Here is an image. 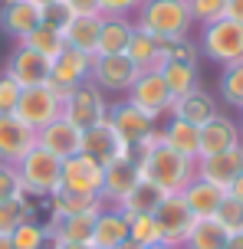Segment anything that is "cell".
I'll return each instance as SVG.
<instances>
[{"instance_id": "6da1fadb", "label": "cell", "mask_w": 243, "mask_h": 249, "mask_svg": "<svg viewBox=\"0 0 243 249\" xmlns=\"http://www.w3.org/2000/svg\"><path fill=\"white\" fill-rule=\"evenodd\" d=\"M131 23L138 30H145V33H151L154 39L191 36V30H194L191 3L187 0H141Z\"/></svg>"}, {"instance_id": "7a4b0ae2", "label": "cell", "mask_w": 243, "mask_h": 249, "mask_svg": "<svg viewBox=\"0 0 243 249\" xmlns=\"http://www.w3.org/2000/svg\"><path fill=\"white\" fill-rule=\"evenodd\" d=\"M135 161H138V174L145 180H154L165 194H181L197 177V161L165 148V144L151 148L148 154H138Z\"/></svg>"}, {"instance_id": "3957f363", "label": "cell", "mask_w": 243, "mask_h": 249, "mask_svg": "<svg viewBox=\"0 0 243 249\" xmlns=\"http://www.w3.org/2000/svg\"><path fill=\"white\" fill-rule=\"evenodd\" d=\"M17 174H20V184H23V194L33 200H50L56 190H59V174H63V161L50 154V151L37 148L26 154L23 161L17 164Z\"/></svg>"}, {"instance_id": "277c9868", "label": "cell", "mask_w": 243, "mask_h": 249, "mask_svg": "<svg viewBox=\"0 0 243 249\" xmlns=\"http://www.w3.org/2000/svg\"><path fill=\"white\" fill-rule=\"evenodd\" d=\"M197 46H201V56L217 62L220 69L224 66H233V62H243V23L224 17L217 23L201 26Z\"/></svg>"}, {"instance_id": "5b68a950", "label": "cell", "mask_w": 243, "mask_h": 249, "mask_svg": "<svg viewBox=\"0 0 243 249\" xmlns=\"http://www.w3.org/2000/svg\"><path fill=\"white\" fill-rule=\"evenodd\" d=\"M109 105L112 102H109V95H105L102 89L92 86V82H82V86H76L66 95L63 118H69L82 131H89V128H95V124H102L109 118Z\"/></svg>"}, {"instance_id": "8992f818", "label": "cell", "mask_w": 243, "mask_h": 249, "mask_svg": "<svg viewBox=\"0 0 243 249\" xmlns=\"http://www.w3.org/2000/svg\"><path fill=\"white\" fill-rule=\"evenodd\" d=\"M105 122L112 124V131H115V138L125 144L131 154H135V148H138L141 141L148 135H154L158 131V118H151L148 112H141V108H135L128 99H118L109 105V118Z\"/></svg>"}, {"instance_id": "52a82bcc", "label": "cell", "mask_w": 243, "mask_h": 249, "mask_svg": "<svg viewBox=\"0 0 243 249\" xmlns=\"http://www.w3.org/2000/svg\"><path fill=\"white\" fill-rule=\"evenodd\" d=\"M138 75H141V69L128 59L125 53H118V56H92L89 82L99 86L105 95H122V99H125L128 89L135 86Z\"/></svg>"}, {"instance_id": "ba28073f", "label": "cell", "mask_w": 243, "mask_h": 249, "mask_svg": "<svg viewBox=\"0 0 243 249\" xmlns=\"http://www.w3.org/2000/svg\"><path fill=\"white\" fill-rule=\"evenodd\" d=\"M151 216H154V226H158V239L171 243V246H181V249H184L194 223H197V216L191 213V207L184 203L181 194H168Z\"/></svg>"}, {"instance_id": "9c48e42d", "label": "cell", "mask_w": 243, "mask_h": 249, "mask_svg": "<svg viewBox=\"0 0 243 249\" xmlns=\"http://www.w3.org/2000/svg\"><path fill=\"white\" fill-rule=\"evenodd\" d=\"M105 184V164H99L89 154H73L63 161L59 174V190L79 194V197H99Z\"/></svg>"}, {"instance_id": "30bf717a", "label": "cell", "mask_w": 243, "mask_h": 249, "mask_svg": "<svg viewBox=\"0 0 243 249\" xmlns=\"http://www.w3.org/2000/svg\"><path fill=\"white\" fill-rule=\"evenodd\" d=\"M135 108H141V112H148L151 118H168V112H171V105H174V95L168 92V82L165 75L158 72V69H148V72H141L138 79H135V86L128 89L125 95Z\"/></svg>"}, {"instance_id": "8fae6325", "label": "cell", "mask_w": 243, "mask_h": 249, "mask_svg": "<svg viewBox=\"0 0 243 249\" xmlns=\"http://www.w3.org/2000/svg\"><path fill=\"white\" fill-rule=\"evenodd\" d=\"M17 118L23 124H30L33 131L46 128L50 122H56L63 115V99L53 92L50 86H33L20 92V102H17Z\"/></svg>"}, {"instance_id": "7c38bea8", "label": "cell", "mask_w": 243, "mask_h": 249, "mask_svg": "<svg viewBox=\"0 0 243 249\" xmlns=\"http://www.w3.org/2000/svg\"><path fill=\"white\" fill-rule=\"evenodd\" d=\"M89 72H92V56L82 50H69L66 46L56 59H53V69H50V82L46 86L66 102V95L73 92L76 86L89 82Z\"/></svg>"}, {"instance_id": "4fadbf2b", "label": "cell", "mask_w": 243, "mask_h": 249, "mask_svg": "<svg viewBox=\"0 0 243 249\" xmlns=\"http://www.w3.org/2000/svg\"><path fill=\"white\" fill-rule=\"evenodd\" d=\"M50 69H53V62L46 56H39L37 50L23 46V43H17V50L7 56V66H3V72L13 75L20 82V89L46 86L50 82Z\"/></svg>"}, {"instance_id": "5bb4252c", "label": "cell", "mask_w": 243, "mask_h": 249, "mask_svg": "<svg viewBox=\"0 0 243 249\" xmlns=\"http://www.w3.org/2000/svg\"><path fill=\"white\" fill-rule=\"evenodd\" d=\"M33 148H37V131L17 115H0V161L17 167Z\"/></svg>"}, {"instance_id": "9a60e30c", "label": "cell", "mask_w": 243, "mask_h": 249, "mask_svg": "<svg viewBox=\"0 0 243 249\" xmlns=\"http://www.w3.org/2000/svg\"><path fill=\"white\" fill-rule=\"evenodd\" d=\"M37 144L43 151L56 154L59 161H66V158H73V154H82V128H76L69 118L59 115L56 122H50L46 128L37 131Z\"/></svg>"}, {"instance_id": "2e32d148", "label": "cell", "mask_w": 243, "mask_h": 249, "mask_svg": "<svg viewBox=\"0 0 243 249\" xmlns=\"http://www.w3.org/2000/svg\"><path fill=\"white\" fill-rule=\"evenodd\" d=\"M201 158H210V154H220V151L233 148L243 141V131H240V122L227 112H217L210 122H204L201 128ZM197 158V161H201Z\"/></svg>"}, {"instance_id": "e0dca14e", "label": "cell", "mask_w": 243, "mask_h": 249, "mask_svg": "<svg viewBox=\"0 0 243 249\" xmlns=\"http://www.w3.org/2000/svg\"><path fill=\"white\" fill-rule=\"evenodd\" d=\"M138 161L135 158H115L112 164H105V184H102V207H118L122 200L131 194V187L138 184Z\"/></svg>"}, {"instance_id": "ac0fdd59", "label": "cell", "mask_w": 243, "mask_h": 249, "mask_svg": "<svg viewBox=\"0 0 243 249\" xmlns=\"http://www.w3.org/2000/svg\"><path fill=\"white\" fill-rule=\"evenodd\" d=\"M240 174H243V141L233 144V148H227V151H220V154H210V158H201L197 161V177L224 187V190Z\"/></svg>"}, {"instance_id": "d6986e66", "label": "cell", "mask_w": 243, "mask_h": 249, "mask_svg": "<svg viewBox=\"0 0 243 249\" xmlns=\"http://www.w3.org/2000/svg\"><path fill=\"white\" fill-rule=\"evenodd\" d=\"M220 112V102L214 99V92H207L204 86H197L194 92H187V95H181V99H174V105H171V118H181V122L194 124V128H201L204 122H210L214 115Z\"/></svg>"}, {"instance_id": "ffe728a7", "label": "cell", "mask_w": 243, "mask_h": 249, "mask_svg": "<svg viewBox=\"0 0 243 249\" xmlns=\"http://www.w3.org/2000/svg\"><path fill=\"white\" fill-rule=\"evenodd\" d=\"M82 154L95 158L99 164H112L115 158H135V154L115 138V131H112L109 122L95 124V128H89V131H82Z\"/></svg>"}, {"instance_id": "44dd1931", "label": "cell", "mask_w": 243, "mask_h": 249, "mask_svg": "<svg viewBox=\"0 0 243 249\" xmlns=\"http://www.w3.org/2000/svg\"><path fill=\"white\" fill-rule=\"evenodd\" d=\"M39 26V7L33 0H20V3H3L0 7V30L13 36L17 43L26 39Z\"/></svg>"}, {"instance_id": "7402d4cb", "label": "cell", "mask_w": 243, "mask_h": 249, "mask_svg": "<svg viewBox=\"0 0 243 249\" xmlns=\"http://www.w3.org/2000/svg\"><path fill=\"white\" fill-rule=\"evenodd\" d=\"M181 197H184V203L191 207V213L197 216V220H214V213H217V207L224 203L227 190L217 187V184H210V180L194 177L191 184L181 190Z\"/></svg>"}, {"instance_id": "603a6c76", "label": "cell", "mask_w": 243, "mask_h": 249, "mask_svg": "<svg viewBox=\"0 0 243 249\" xmlns=\"http://www.w3.org/2000/svg\"><path fill=\"white\" fill-rule=\"evenodd\" d=\"M158 131H161V144H165V148L178 151V154L191 158V161L201 158V131H197L194 124H187V122H181V118H171V115H168L165 124H158Z\"/></svg>"}, {"instance_id": "cb8c5ba5", "label": "cell", "mask_w": 243, "mask_h": 249, "mask_svg": "<svg viewBox=\"0 0 243 249\" xmlns=\"http://www.w3.org/2000/svg\"><path fill=\"white\" fill-rule=\"evenodd\" d=\"M128 239V216L118 207H102L95 216V230H92V246L95 249H115Z\"/></svg>"}, {"instance_id": "d4e9b609", "label": "cell", "mask_w": 243, "mask_h": 249, "mask_svg": "<svg viewBox=\"0 0 243 249\" xmlns=\"http://www.w3.org/2000/svg\"><path fill=\"white\" fill-rule=\"evenodd\" d=\"M99 33H102V17L89 13V17H73L63 30V39L69 50H82V53H89V56H95Z\"/></svg>"}, {"instance_id": "484cf974", "label": "cell", "mask_w": 243, "mask_h": 249, "mask_svg": "<svg viewBox=\"0 0 243 249\" xmlns=\"http://www.w3.org/2000/svg\"><path fill=\"white\" fill-rule=\"evenodd\" d=\"M131 33H135L131 17H102V33H99L95 56H118V53H125Z\"/></svg>"}, {"instance_id": "4316f807", "label": "cell", "mask_w": 243, "mask_h": 249, "mask_svg": "<svg viewBox=\"0 0 243 249\" xmlns=\"http://www.w3.org/2000/svg\"><path fill=\"white\" fill-rule=\"evenodd\" d=\"M125 56L138 66L141 72H148V69H161V66H165V59H161V39H154L151 33H145V30H138V26H135L131 39H128Z\"/></svg>"}, {"instance_id": "83f0119b", "label": "cell", "mask_w": 243, "mask_h": 249, "mask_svg": "<svg viewBox=\"0 0 243 249\" xmlns=\"http://www.w3.org/2000/svg\"><path fill=\"white\" fill-rule=\"evenodd\" d=\"M165 197H168V194L154 184V180L138 177V184L131 187V194L118 203V210L125 213V216H135V213H154L158 207H161V200H165Z\"/></svg>"}, {"instance_id": "f1b7e54d", "label": "cell", "mask_w": 243, "mask_h": 249, "mask_svg": "<svg viewBox=\"0 0 243 249\" xmlns=\"http://www.w3.org/2000/svg\"><path fill=\"white\" fill-rule=\"evenodd\" d=\"M95 216H99V210H86V213H76V216H66V220L56 223L53 239H66V243H92Z\"/></svg>"}, {"instance_id": "f546056e", "label": "cell", "mask_w": 243, "mask_h": 249, "mask_svg": "<svg viewBox=\"0 0 243 249\" xmlns=\"http://www.w3.org/2000/svg\"><path fill=\"white\" fill-rule=\"evenodd\" d=\"M158 72L165 75L168 92H171L174 99H181V95H187V92H194V89L201 86V72H197V66H184V62H165Z\"/></svg>"}, {"instance_id": "4dcf8cb0", "label": "cell", "mask_w": 243, "mask_h": 249, "mask_svg": "<svg viewBox=\"0 0 243 249\" xmlns=\"http://www.w3.org/2000/svg\"><path fill=\"white\" fill-rule=\"evenodd\" d=\"M217 102L243 112V62H233V66H224V69H220Z\"/></svg>"}, {"instance_id": "1f68e13d", "label": "cell", "mask_w": 243, "mask_h": 249, "mask_svg": "<svg viewBox=\"0 0 243 249\" xmlns=\"http://www.w3.org/2000/svg\"><path fill=\"white\" fill-rule=\"evenodd\" d=\"M233 236L224 233V226L217 220H197L191 230V236L184 243V249H224Z\"/></svg>"}, {"instance_id": "d6a6232c", "label": "cell", "mask_w": 243, "mask_h": 249, "mask_svg": "<svg viewBox=\"0 0 243 249\" xmlns=\"http://www.w3.org/2000/svg\"><path fill=\"white\" fill-rule=\"evenodd\" d=\"M37 216V207H33V197H17V200H3L0 203V236H10L17 226Z\"/></svg>"}, {"instance_id": "836d02e7", "label": "cell", "mask_w": 243, "mask_h": 249, "mask_svg": "<svg viewBox=\"0 0 243 249\" xmlns=\"http://www.w3.org/2000/svg\"><path fill=\"white\" fill-rule=\"evenodd\" d=\"M10 243L17 249H50V233H46L39 216H30L10 233Z\"/></svg>"}, {"instance_id": "e575fe53", "label": "cell", "mask_w": 243, "mask_h": 249, "mask_svg": "<svg viewBox=\"0 0 243 249\" xmlns=\"http://www.w3.org/2000/svg\"><path fill=\"white\" fill-rule=\"evenodd\" d=\"M20 43H23V46H30V50H37L39 56H46L50 62L66 50L63 33H59V30H50V26H37V30H33L26 39H20Z\"/></svg>"}, {"instance_id": "d590c367", "label": "cell", "mask_w": 243, "mask_h": 249, "mask_svg": "<svg viewBox=\"0 0 243 249\" xmlns=\"http://www.w3.org/2000/svg\"><path fill=\"white\" fill-rule=\"evenodd\" d=\"M161 59L165 62H184V66H197L201 62V46L191 36L178 39H161Z\"/></svg>"}, {"instance_id": "8d00e7d4", "label": "cell", "mask_w": 243, "mask_h": 249, "mask_svg": "<svg viewBox=\"0 0 243 249\" xmlns=\"http://www.w3.org/2000/svg\"><path fill=\"white\" fill-rule=\"evenodd\" d=\"M128 239H131L135 246H141V249L161 243V239H158V226H154L151 213H135V216H128Z\"/></svg>"}, {"instance_id": "74e56055", "label": "cell", "mask_w": 243, "mask_h": 249, "mask_svg": "<svg viewBox=\"0 0 243 249\" xmlns=\"http://www.w3.org/2000/svg\"><path fill=\"white\" fill-rule=\"evenodd\" d=\"M214 220L224 226L227 236H243V200L237 197H224V203L217 207Z\"/></svg>"}, {"instance_id": "f35d334b", "label": "cell", "mask_w": 243, "mask_h": 249, "mask_svg": "<svg viewBox=\"0 0 243 249\" xmlns=\"http://www.w3.org/2000/svg\"><path fill=\"white\" fill-rule=\"evenodd\" d=\"M191 3V20L194 26H207L217 23L227 17V0H187Z\"/></svg>"}, {"instance_id": "ab89813d", "label": "cell", "mask_w": 243, "mask_h": 249, "mask_svg": "<svg viewBox=\"0 0 243 249\" xmlns=\"http://www.w3.org/2000/svg\"><path fill=\"white\" fill-rule=\"evenodd\" d=\"M69 20H73V10L66 7V0H56V3L39 7V26H50V30H59L63 33Z\"/></svg>"}, {"instance_id": "60d3db41", "label": "cell", "mask_w": 243, "mask_h": 249, "mask_svg": "<svg viewBox=\"0 0 243 249\" xmlns=\"http://www.w3.org/2000/svg\"><path fill=\"white\" fill-rule=\"evenodd\" d=\"M20 92H23V89H20V82L0 69V115H13V112H17Z\"/></svg>"}, {"instance_id": "b9f144b4", "label": "cell", "mask_w": 243, "mask_h": 249, "mask_svg": "<svg viewBox=\"0 0 243 249\" xmlns=\"http://www.w3.org/2000/svg\"><path fill=\"white\" fill-rule=\"evenodd\" d=\"M17 197H26L23 184H20V174H17L13 164L0 161V203H3V200H17Z\"/></svg>"}, {"instance_id": "7bdbcfd3", "label": "cell", "mask_w": 243, "mask_h": 249, "mask_svg": "<svg viewBox=\"0 0 243 249\" xmlns=\"http://www.w3.org/2000/svg\"><path fill=\"white\" fill-rule=\"evenodd\" d=\"M141 0H99V17H135Z\"/></svg>"}, {"instance_id": "ee69618b", "label": "cell", "mask_w": 243, "mask_h": 249, "mask_svg": "<svg viewBox=\"0 0 243 249\" xmlns=\"http://www.w3.org/2000/svg\"><path fill=\"white\" fill-rule=\"evenodd\" d=\"M66 7L73 10V17H89L99 13V0H66Z\"/></svg>"}, {"instance_id": "f6af8a7d", "label": "cell", "mask_w": 243, "mask_h": 249, "mask_svg": "<svg viewBox=\"0 0 243 249\" xmlns=\"http://www.w3.org/2000/svg\"><path fill=\"white\" fill-rule=\"evenodd\" d=\"M227 17L243 23V0H227Z\"/></svg>"}, {"instance_id": "bcb514c9", "label": "cell", "mask_w": 243, "mask_h": 249, "mask_svg": "<svg viewBox=\"0 0 243 249\" xmlns=\"http://www.w3.org/2000/svg\"><path fill=\"white\" fill-rule=\"evenodd\" d=\"M50 249H95L92 243H66V239H53Z\"/></svg>"}, {"instance_id": "7dc6e473", "label": "cell", "mask_w": 243, "mask_h": 249, "mask_svg": "<svg viewBox=\"0 0 243 249\" xmlns=\"http://www.w3.org/2000/svg\"><path fill=\"white\" fill-rule=\"evenodd\" d=\"M227 197H237V200H243V174L233 180L230 187H227Z\"/></svg>"}, {"instance_id": "c3c4849f", "label": "cell", "mask_w": 243, "mask_h": 249, "mask_svg": "<svg viewBox=\"0 0 243 249\" xmlns=\"http://www.w3.org/2000/svg\"><path fill=\"white\" fill-rule=\"evenodd\" d=\"M224 249H243V236H233V239H230V243H227Z\"/></svg>"}, {"instance_id": "681fc988", "label": "cell", "mask_w": 243, "mask_h": 249, "mask_svg": "<svg viewBox=\"0 0 243 249\" xmlns=\"http://www.w3.org/2000/svg\"><path fill=\"white\" fill-rule=\"evenodd\" d=\"M0 249H17V246L10 243V236H0Z\"/></svg>"}, {"instance_id": "f907efd6", "label": "cell", "mask_w": 243, "mask_h": 249, "mask_svg": "<svg viewBox=\"0 0 243 249\" xmlns=\"http://www.w3.org/2000/svg\"><path fill=\"white\" fill-rule=\"evenodd\" d=\"M148 249H181V246H171V243H154V246H148Z\"/></svg>"}, {"instance_id": "816d5d0a", "label": "cell", "mask_w": 243, "mask_h": 249, "mask_svg": "<svg viewBox=\"0 0 243 249\" xmlns=\"http://www.w3.org/2000/svg\"><path fill=\"white\" fill-rule=\"evenodd\" d=\"M115 249H141V246H135L131 239H125V243H122V246H115Z\"/></svg>"}, {"instance_id": "f5cc1de1", "label": "cell", "mask_w": 243, "mask_h": 249, "mask_svg": "<svg viewBox=\"0 0 243 249\" xmlns=\"http://www.w3.org/2000/svg\"><path fill=\"white\" fill-rule=\"evenodd\" d=\"M37 7H46V3H56V0H33Z\"/></svg>"}, {"instance_id": "db71d44e", "label": "cell", "mask_w": 243, "mask_h": 249, "mask_svg": "<svg viewBox=\"0 0 243 249\" xmlns=\"http://www.w3.org/2000/svg\"><path fill=\"white\" fill-rule=\"evenodd\" d=\"M3 3H20V0H0V7H3Z\"/></svg>"}, {"instance_id": "11a10c76", "label": "cell", "mask_w": 243, "mask_h": 249, "mask_svg": "<svg viewBox=\"0 0 243 249\" xmlns=\"http://www.w3.org/2000/svg\"><path fill=\"white\" fill-rule=\"evenodd\" d=\"M240 131H243V124H240Z\"/></svg>"}]
</instances>
